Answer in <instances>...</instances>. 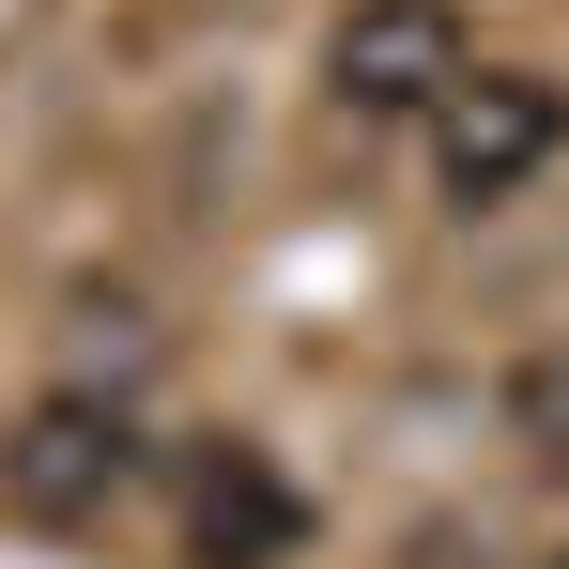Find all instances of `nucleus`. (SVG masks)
<instances>
[{
	"label": "nucleus",
	"mask_w": 569,
	"mask_h": 569,
	"mask_svg": "<svg viewBox=\"0 0 569 569\" xmlns=\"http://www.w3.org/2000/svg\"><path fill=\"white\" fill-rule=\"evenodd\" d=\"M555 154H569V78H539V62H462L447 78V108H431L447 200H508V186H539Z\"/></svg>",
	"instance_id": "obj_1"
},
{
	"label": "nucleus",
	"mask_w": 569,
	"mask_h": 569,
	"mask_svg": "<svg viewBox=\"0 0 569 569\" xmlns=\"http://www.w3.org/2000/svg\"><path fill=\"white\" fill-rule=\"evenodd\" d=\"M462 62H477V47H462V0H355L339 47H323V93L355 108V123H431Z\"/></svg>",
	"instance_id": "obj_2"
},
{
	"label": "nucleus",
	"mask_w": 569,
	"mask_h": 569,
	"mask_svg": "<svg viewBox=\"0 0 569 569\" xmlns=\"http://www.w3.org/2000/svg\"><path fill=\"white\" fill-rule=\"evenodd\" d=\"M123 477H139V431H123V400H93V385L31 400V416H16V447H0V492H16L31 523H108V508H123Z\"/></svg>",
	"instance_id": "obj_3"
},
{
	"label": "nucleus",
	"mask_w": 569,
	"mask_h": 569,
	"mask_svg": "<svg viewBox=\"0 0 569 569\" xmlns=\"http://www.w3.org/2000/svg\"><path fill=\"white\" fill-rule=\"evenodd\" d=\"M292 539H308V508H292V477L262 447H200L186 462V555L200 569H292Z\"/></svg>",
	"instance_id": "obj_4"
},
{
	"label": "nucleus",
	"mask_w": 569,
	"mask_h": 569,
	"mask_svg": "<svg viewBox=\"0 0 569 569\" xmlns=\"http://www.w3.org/2000/svg\"><path fill=\"white\" fill-rule=\"evenodd\" d=\"M508 447H523L539 477H569V355H539V370L508 385Z\"/></svg>",
	"instance_id": "obj_5"
},
{
	"label": "nucleus",
	"mask_w": 569,
	"mask_h": 569,
	"mask_svg": "<svg viewBox=\"0 0 569 569\" xmlns=\"http://www.w3.org/2000/svg\"><path fill=\"white\" fill-rule=\"evenodd\" d=\"M555 569H569V555H555Z\"/></svg>",
	"instance_id": "obj_6"
}]
</instances>
